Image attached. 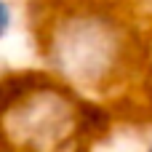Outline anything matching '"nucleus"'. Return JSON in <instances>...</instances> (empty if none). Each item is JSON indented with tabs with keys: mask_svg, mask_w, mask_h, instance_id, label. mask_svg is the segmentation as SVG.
<instances>
[{
	"mask_svg": "<svg viewBox=\"0 0 152 152\" xmlns=\"http://www.w3.org/2000/svg\"><path fill=\"white\" fill-rule=\"evenodd\" d=\"M8 27H11V8L5 0H0V37L8 32Z\"/></svg>",
	"mask_w": 152,
	"mask_h": 152,
	"instance_id": "1",
	"label": "nucleus"
},
{
	"mask_svg": "<svg viewBox=\"0 0 152 152\" xmlns=\"http://www.w3.org/2000/svg\"><path fill=\"white\" fill-rule=\"evenodd\" d=\"M150 152H152V150H150Z\"/></svg>",
	"mask_w": 152,
	"mask_h": 152,
	"instance_id": "2",
	"label": "nucleus"
}]
</instances>
